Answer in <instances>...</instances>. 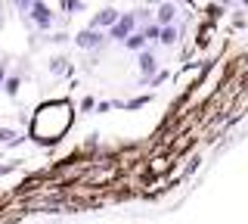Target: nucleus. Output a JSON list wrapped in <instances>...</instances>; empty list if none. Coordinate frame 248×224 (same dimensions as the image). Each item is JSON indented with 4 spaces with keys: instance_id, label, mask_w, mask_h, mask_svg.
I'll return each mask as SVG.
<instances>
[{
    "instance_id": "obj_12",
    "label": "nucleus",
    "mask_w": 248,
    "mask_h": 224,
    "mask_svg": "<svg viewBox=\"0 0 248 224\" xmlns=\"http://www.w3.org/2000/svg\"><path fill=\"white\" fill-rule=\"evenodd\" d=\"M65 69V59H53V72H62Z\"/></svg>"
},
{
    "instance_id": "obj_15",
    "label": "nucleus",
    "mask_w": 248,
    "mask_h": 224,
    "mask_svg": "<svg viewBox=\"0 0 248 224\" xmlns=\"http://www.w3.org/2000/svg\"><path fill=\"white\" fill-rule=\"evenodd\" d=\"M6 81V63H0V84Z\"/></svg>"
},
{
    "instance_id": "obj_18",
    "label": "nucleus",
    "mask_w": 248,
    "mask_h": 224,
    "mask_svg": "<svg viewBox=\"0 0 248 224\" xmlns=\"http://www.w3.org/2000/svg\"><path fill=\"white\" fill-rule=\"evenodd\" d=\"M242 3H245V6H248V0H242Z\"/></svg>"
},
{
    "instance_id": "obj_11",
    "label": "nucleus",
    "mask_w": 248,
    "mask_h": 224,
    "mask_svg": "<svg viewBox=\"0 0 248 224\" xmlns=\"http://www.w3.org/2000/svg\"><path fill=\"white\" fill-rule=\"evenodd\" d=\"M143 103H149V97H140V100H130V103H127V109H137V106H143Z\"/></svg>"
},
{
    "instance_id": "obj_3",
    "label": "nucleus",
    "mask_w": 248,
    "mask_h": 224,
    "mask_svg": "<svg viewBox=\"0 0 248 224\" xmlns=\"http://www.w3.org/2000/svg\"><path fill=\"white\" fill-rule=\"evenodd\" d=\"M103 41H106V37H103L99 28H84V32L75 34V44H78V47H84V50H96Z\"/></svg>"
},
{
    "instance_id": "obj_9",
    "label": "nucleus",
    "mask_w": 248,
    "mask_h": 224,
    "mask_svg": "<svg viewBox=\"0 0 248 224\" xmlns=\"http://www.w3.org/2000/svg\"><path fill=\"white\" fill-rule=\"evenodd\" d=\"M158 32H161V25H146L140 34H143V41L149 44V41H158Z\"/></svg>"
},
{
    "instance_id": "obj_4",
    "label": "nucleus",
    "mask_w": 248,
    "mask_h": 224,
    "mask_svg": "<svg viewBox=\"0 0 248 224\" xmlns=\"http://www.w3.org/2000/svg\"><path fill=\"white\" fill-rule=\"evenodd\" d=\"M140 72H143V81H149V75L158 72V59L152 50H140Z\"/></svg>"
},
{
    "instance_id": "obj_8",
    "label": "nucleus",
    "mask_w": 248,
    "mask_h": 224,
    "mask_svg": "<svg viewBox=\"0 0 248 224\" xmlns=\"http://www.w3.org/2000/svg\"><path fill=\"white\" fill-rule=\"evenodd\" d=\"M158 41L165 44V47H170V44L177 41V28H174V25H161V32H158Z\"/></svg>"
},
{
    "instance_id": "obj_10",
    "label": "nucleus",
    "mask_w": 248,
    "mask_h": 224,
    "mask_svg": "<svg viewBox=\"0 0 248 224\" xmlns=\"http://www.w3.org/2000/svg\"><path fill=\"white\" fill-rule=\"evenodd\" d=\"M3 90H6V94L13 97L16 90H19V78H16V75H13V78H6V81H3Z\"/></svg>"
},
{
    "instance_id": "obj_5",
    "label": "nucleus",
    "mask_w": 248,
    "mask_h": 224,
    "mask_svg": "<svg viewBox=\"0 0 248 224\" xmlns=\"http://www.w3.org/2000/svg\"><path fill=\"white\" fill-rule=\"evenodd\" d=\"M118 16H121L118 10H103V13H96V16H93L90 28H99V32H103V28H112V25H115V19H118Z\"/></svg>"
},
{
    "instance_id": "obj_7",
    "label": "nucleus",
    "mask_w": 248,
    "mask_h": 224,
    "mask_svg": "<svg viewBox=\"0 0 248 224\" xmlns=\"http://www.w3.org/2000/svg\"><path fill=\"white\" fill-rule=\"evenodd\" d=\"M124 47H127V50H134V53H140V50H143L146 47V41H143V34H140V32H134V34H127V37H124Z\"/></svg>"
},
{
    "instance_id": "obj_1",
    "label": "nucleus",
    "mask_w": 248,
    "mask_h": 224,
    "mask_svg": "<svg viewBox=\"0 0 248 224\" xmlns=\"http://www.w3.org/2000/svg\"><path fill=\"white\" fill-rule=\"evenodd\" d=\"M137 32V13H124V16L115 19V25L108 28V34L115 37V41H124L127 34H134Z\"/></svg>"
},
{
    "instance_id": "obj_14",
    "label": "nucleus",
    "mask_w": 248,
    "mask_h": 224,
    "mask_svg": "<svg viewBox=\"0 0 248 224\" xmlns=\"http://www.w3.org/2000/svg\"><path fill=\"white\" fill-rule=\"evenodd\" d=\"M16 3H19V10H28V6L34 3V0H16Z\"/></svg>"
},
{
    "instance_id": "obj_16",
    "label": "nucleus",
    "mask_w": 248,
    "mask_h": 224,
    "mask_svg": "<svg viewBox=\"0 0 248 224\" xmlns=\"http://www.w3.org/2000/svg\"><path fill=\"white\" fill-rule=\"evenodd\" d=\"M220 3H223V6H227V3H232V0H220Z\"/></svg>"
},
{
    "instance_id": "obj_6",
    "label": "nucleus",
    "mask_w": 248,
    "mask_h": 224,
    "mask_svg": "<svg viewBox=\"0 0 248 224\" xmlns=\"http://www.w3.org/2000/svg\"><path fill=\"white\" fill-rule=\"evenodd\" d=\"M174 16H177V6L174 3H165L158 10V22H155V25H170V22H174Z\"/></svg>"
},
{
    "instance_id": "obj_13",
    "label": "nucleus",
    "mask_w": 248,
    "mask_h": 224,
    "mask_svg": "<svg viewBox=\"0 0 248 224\" xmlns=\"http://www.w3.org/2000/svg\"><path fill=\"white\" fill-rule=\"evenodd\" d=\"M10 137H13V131H10V128H0V140H10Z\"/></svg>"
},
{
    "instance_id": "obj_17",
    "label": "nucleus",
    "mask_w": 248,
    "mask_h": 224,
    "mask_svg": "<svg viewBox=\"0 0 248 224\" xmlns=\"http://www.w3.org/2000/svg\"><path fill=\"white\" fill-rule=\"evenodd\" d=\"M0 13H3V10H0ZM0 22H3V16H0Z\"/></svg>"
},
{
    "instance_id": "obj_2",
    "label": "nucleus",
    "mask_w": 248,
    "mask_h": 224,
    "mask_svg": "<svg viewBox=\"0 0 248 224\" xmlns=\"http://www.w3.org/2000/svg\"><path fill=\"white\" fill-rule=\"evenodd\" d=\"M25 13L31 16V22H34L37 28H50V25H53V10L44 3V0H34V3H31Z\"/></svg>"
}]
</instances>
